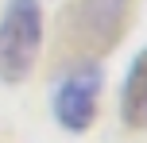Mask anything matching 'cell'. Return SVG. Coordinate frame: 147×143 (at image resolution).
Wrapping results in <instances>:
<instances>
[{
    "label": "cell",
    "mask_w": 147,
    "mask_h": 143,
    "mask_svg": "<svg viewBox=\"0 0 147 143\" xmlns=\"http://www.w3.org/2000/svg\"><path fill=\"white\" fill-rule=\"evenodd\" d=\"M120 112L132 128H147V50L136 54L132 70L124 77V97H120Z\"/></svg>",
    "instance_id": "cell-3"
},
{
    "label": "cell",
    "mask_w": 147,
    "mask_h": 143,
    "mask_svg": "<svg viewBox=\"0 0 147 143\" xmlns=\"http://www.w3.org/2000/svg\"><path fill=\"white\" fill-rule=\"evenodd\" d=\"M97 93H101V70L93 62H78L54 89V116L66 132H85L97 112Z\"/></svg>",
    "instance_id": "cell-2"
},
{
    "label": "cell",
    "mask_w": 147,
    "mask_h": 143,
    "mask_svg": "<svg viewBox=\"0 0 147 143\" xmlns=\"http://www.w3.org/2000/svg\"><path fill=\"white\" fill-rule=\"evenodd\" d=\"M43 46V12L39 0H8L0 15V77L23 81L35 70Z\"/></svg>",
    "instance_id": "cell-1"
},
{
    "label": "cell",
    "mask_w": 147,
    "mask_h": 143,
    "mask_svg": "<svg viewBox=\"0 0 147 143\" xmlns=\"http://www.w3.org/2000/svg\"><path fill=\"white\" fill-rule=\"evenodd\" d=\"M128 0H81V19H85V35L105 43L116 35L120 19H124Z\"/></svg>",
    "instance_id": "cell-4"
}]
</instances>
